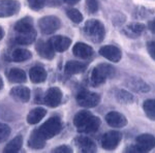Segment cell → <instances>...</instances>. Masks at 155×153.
I'll return each instance as SVG.
<instances>
[{
  "instance_id": "cell-6",
  "label": "cell",
  "mask_w": 155,
  "mask_h": 153,
  "mask_svg": "<svg viewBox=\"0 0 155 153\" xmlns=\"http://www.w3.org/2000/svg\"><path fill=\"white\" fill-rule=\"evenodd\" d=\"M77 101L83 108H87V109L95 108L101 102V95L95 92L83 90L77 95Z\"/></svg>"
},
{
  "instance_id": "cell-26",
  "label": "cell",
  "mask_w": 155,
  "mask_h": 153,
  "mask_svg": "<svg viewBox=\"0 0 155 153\" xmlns=\"http://www.w3.org/2000/svg\"><path fill=\"white\" fill-rule=\"evenodd\" d=\"M46 114H47V111L44 108H41V107L35 108V109H33L32 111H30V113L28 114V116H27V122L31 125L38 123L42 118L46 116Z\"/></svg>"
},
{
  "instance_id": "cell-14",
  "label": "cell",
  "mask_w": 155,
  "mask_h": 153,
  "mask_svg": "<svg viewBox=\"0 0 155 153\" xmlns=\"http://www.w3.org/2000/svg\"><path fill=\"white\" fill-rule=\"evenodd\" d=\"M76 145L79 147V149L82 152L86 153H93L96 152L97 148L96 144L94 143L93 140H91L88 137H85V135H81V137L76 138Z\"/></svg>"
},
{
  "instance_id": "cell-13",
  "label": "cell",
  "mask_w": 155,
  "mask_h": 153,
  "mask_svg": "<svg viewBox=\"0 0 155 153\" xmlns=\"http://www.w3.org/2000/svg\"><path fill=\"white\" fill-rule=\"evenodd\" d=\"M36 52L41 57L45 59L51 60L54 58L55 56V50L52 47L51 42H45V41H38L35 45Z\"/></svg>"
},
{
  "instance_id": "cell-40",
  "label": "cell",
  "mask_w": 155,
  "mask_h": 153,
  "mask_svg": "<svg viewBox=\"0 0 155 153\" xmlns=\"http://www.w3.org/2000/svg\"><path fill=\"white\" fill-rule=\"evenodd\" d=\"M152 24H153V25H154V26H155V20H154V22H153V23H152Z\"/></svg>"
},
{
  "instance_id": "cell-32",
  "label": "cell",
  "mask_w": 155,
  "mask_h": 153,
  "mask_svg": "<svg viewBox=\"0 0 155 153\" xmlns=\"http://www.w3.org/2000/svg\"><path fill=\"white\" fill-rule=\"evenodd\" d=\"M11 135V127L4 123H0V143L8 139Z\"/></svg>"
},
{
  "instance_id": "cell-34",
  "label": "cell",
  "mask_w": 155,
  "mask_h": 153,
  "mask_svg": "<svg viewBox=\"0 0 155 153\" xmlns=\"http://www.w3.org/2000/svg\"><path fill=\"white\" fill-rule=\"evenodd\" d=\"M86 6L88 12H91V14H96L99 8L97 0H86Z\"/></svg>"
},
{
  "instance_id": "cell-23",
  "label": "cell",
  "mask_w": 155,
  "mask_h": 153,
  "mask_svg": "<svg viewBox=\"0 0 155 153\" xmlns=\"http://www.w3.org/2000/svg\"><path fill=\"white\" fill-rule=\"evenodd\" d=\"M65 72L68 75H78L86 71L87 64L80 61H74V60H69L65 64Z\"/></svg>"
},
{
  "instance_id": "cell-3",
  "label": "cell",
  "mask_w": 155,
  "mask_h": 153,
  "mask_svg": "<svg viewBox=\"0 0 155 153\" xmlns=\"http://www.w3.org/2000/svg\"><path fill=\"white\" fill-rule=\"evenodd\" d=\"M84 32L93 42H101L106 36V28L101 21L96 19H91L85 23Z\"/></svg>"
},
{
  "instance_id": "cell-36",
  "label": "cell",
  "mask_w": 155,
  "mask_h": 153,
  "mask_svg": "<svg viewBox=\"0 0 155 153\" xmlns=\"http://www.w3.org/2000/svg\"><path fill=\"white\" fill-rule=\"evenodd\" d=\"M147 51L151 58L155 60V42H147Z\"/></svg>"
},
{
  "instance_id": "cell-1",
  "label": "cell",
  "mask_w": 155,
  "mask_h": 153,
  "mask_svg": "<svg viewBox=\"0 0 155 153\" xmlns=\"http://www.w3.org/2000/svg\"><path fill=\"white\" fill-rule=\"evenodd\" d=\"M101 121L98 117L92 115L87 110L78 112L74 117V125L79 132L91 134L101 127Z\"/></svg>"
},
{
  "instance_id": "cell-16",
  "label": "cell",
  "mask_w": 155,
  "mask_h": 153,
  "mask_svg": "<svg viewBox=\"0 0 155 153\" xmlns=\"http://www.w3.org/2000/svg\"><path fill=\"white\" fill-rule=\"evenodd\" d=\"M72 53L79 58L89 59L93 56V49L85 42H77L72 48Z\"/></svg>"
},
{
  "instance_id": "cell-2",
  "label": "cell",
  "mask_w": 155,
  "mask_h": 153,
  "mask_svg": "<svg viewBox=\"0 0 155 153\" xmlns=\"http://www.w3.org/2000/svg\"><path fill=\"white\" fill-rule=\"evenodd\" d=\"M116 75V69L114 66L106 63H101L96 65L90 75V84L93 87H98L107 81V79H111Z\"/></svg>"
},
{
  "instance_id": "cell-17",
  "label": "cell",
  "mask_w": 155,
  "mask_h": 153,
  "mask_svg": "<svg viewBox=\"0 0 155 153\" xmlns=\"http://www.w3.org/2000/svg\"><path fill=\"white\" fill-rule=\"evenodd\" d=\"M146 29V26L142 23H134L126 25L123 28V33L126 36L130 37V38H137V37L141 36L143 32Z\"/></svg>"
},
{
  "instance_id": "cell-35",
  "label": "cell",
  "mask_w": 155,
  "mask_h": 153,
  "mask_svg": "<svg viewBox=\"0 0 155 153\" xmlns=\"http://www.w3.org/2000/svg\"><path fill=\"white\" fill-rule=\"evenodd\" d=\"M53 152H58V153H71L72 149L67 145H61V146H58L57 148L53 149Z\"/></svg>"
},
{
  "instance_id": "cell-28",
  "label": "cell",
  "mask_w": 155,
  "mask_h": 153,
  "mask_svg": "<svg viewBox=\"0 0 155 153\" xmlns=\"http://www.w3.org/2000/svg\"><path fill=\"white\" fill-rule=\"evenodd\" d=\"M22 146H23V137L22 135H17L16 138L8 142L3 151L5 153H17L21 150Z\"/></svg>"
},
{
  "instance_id": "cell-24",
  "label": "cell",
  "mask_w": 155,
  "mask_h": 153,
  "mask_svg": "<svg viewBox=\"0 0 155 153\" xmlns=\"http://www.w3.org/2000/svg\"><path fill=\"white\" fill-rule=\"evenodd\" d=\"M6 77L8 79L9 82L12 83H24L26 82V74L23 69L21 68H17V67H14V68H11L6 74Z\"/></svg>"
},
{
  "instance_id": "cell-37",
  "label": "cell",
  "mask_w": 155,
  "mask_h": 153,
  "mask_svg": "<svg viewBox=\"0 0 155 153\" xmlns=\"http://www.w3.org/2000/svg\"><path fill=\"white\" fill-rule=\"evenodd\" d=\"M64 2H65L66 4H69V5H74V4H77L78 2L80 1V0H63Z\"/></svg>"
},
{
  "instance_id": "cell-11",
  "label": "cell",
  "mask_w": 155,
  "mask_h": 153,
  "mask_svg": "<svg viewBox=\"0 0 155 153\" xmlns=\"http://www.w3.org/2000/svg\"><path fill=\"white\" fill-rule=\"evenodd\" d=\"M106 121L110 126L114 127V128H122V127L126 126L127 123H128L127 118L123 114L116 111L107 113L106 115Z\"/></svg>"
},
{
  "instance_id": "cell-12",
  "label": "cell",
  "mask_w": 155,
  "mask_h": 153,
  "mask_svg": "<svg viewBox=\"0 0 155 153\" xmlns=\"http://www.w3.org/2000/svg\"><path fill=\"white\" fill-rule=\"evenodd\" d=\"M99 54L112 62H119L122 58V52L118 47L113 45L104 46L99 49Z\"/></svg>"
},
{
  "instance_id": "cell-5",
  "label": "cell",
  "mask_w": 155,
  "mask_h": 153,
  "mask_svg": "<svg viewBox=\"0 0 155 153\" xmlns=\"http://www.w3.org/2000/svg\"><path fill=\"white\" fill-rule=\"evenodd\" d=\"M37 129L46 140L52 139L62 130V121L58 116L51 117Z\"/></svg>"
},
{
  "instance_id": "cell-7",
  "label": "cell",
  "mask_w": 155,
  "mask_h": 153,
  "mask_svg": "<svg viewBox=\"0 0 155 153\" xmlns=\"http://www.w3.org/2000/svg\"><path fill=\"white\" fill-rule=\"evenodd\" d=\"M39 29L45 34H52L61 27V21L58 17L46 16L38 21Z\"/></svg>"
},
{
  "instance_id": "cell-31",
  "label": "cell",
  "mask_w": 155,
  "mask_h": 153,
  "mask_svg": "<svg viewBox=\"0 0 155 153\" xmlns=\"http://www.w3.org/2000/svg\"><path fill=\"white\" fill-rule=\"evenodd\" d=\"M67 17L71 20L74 23H81L83 21V15L76 8H71L66 12Z\"/></svg>"
},
{
  "instance_id": "cell-38",
  "label": "cell",
  "mask_w": 155,
  "mask_h": 153,
  "mask_svg": "<svg viewBox=\"0 0 155 153\" xmlns=\"http://www.w3.org/2000/svg\"><path fill=\"white\" fill-rule=\"evenodd\" d=\"M4 37V30L2 27H0V41Z\"/></svg>"
},
{
  "instance_id": "cell-9",
  "label": "cell",
  "mask_w": 155,
  "mask_h": 153,
  "mask_svg": "<svg viewBox=\"0 0 155 153\" xmlns=\"http://www.w3.org/2000/svg\"><path fill=\"white\" fill-rule=\"evenodd\" d=\"M20 2L17 0H0V18H8L20 11Z\"/></svg>"
},
{
  "instance_id": "cell-22",
  "label": "cell",
  "mask_w": 155,
  "mask_h": 153,
  "mask_svg": "<svg viewBox=\"0 0 155 153\" xmlns=\"http://www.w3.org/2000/svg\"><path fill=\"white\" fill-rule=\"evenodd\" d=\"M47 72L44 67L41 66H33L29 71V77L32 83L34 84H39L46 81L47 79Z\"/></svg>"
},
{
  "instance_id": "cell-25",
  "label": "cell",
  "mask_w": 155,
  "mask_h": 153,
  "mask_svg": "<svg viewBox=\"0 0 155 153\" xmlns=\"http://www.w3.org/2000/svg\"><path fill=\"white\" fill-rule=\"evenodd\" d=\"M14 29L17 33H19V32L31 31V30L34 29L33 20L30 18V17H25V18L19 20V21L17 22L16 25H15V27H14Z\"/></svg>"
},
{
  "instance_id": "cell-19",
  "label": "cell",
  "mask_w": 155,
  "mask_h": 153,
  "mask_svg": "<svg viewBox=\"0 0 155 153\" xmlns=\"http://www.w3.org/2000/svg\"><path fill=\"white\" fill-rule=\"evenodd\" d=\"M46 141L44 137L41 135L38 129H35L31 132L28 140V146L32 149H42L46 146Z\"/></svg>"
},
{
  "instance_id": "cell-15",
  "label": "cell",
  "mask_w": 155,
  "mask_h": 153,
  "mask_svg": "<svg viewBox=\"0 0 155 153\" xmlns=\"http://www.w3.org/2000/svg\"><path fill=\"white\" fill-rule=\"evenodd\" d=\"M50 42H51L52 47L54 48L55 52H59V53L65 52L71 45V39L69 37L63 35H56L52 37Z\"/></svg>"
},
{
  "instance_id": "cell-18",
  "label": "cell",
  "mask_w": 155,
  "mask_h": 153,
  "mask_svg": "<svg viewBox=\"0 0 155 153\" xmlns=\"http://www.w3.org/2000/svg\"><path fill=\"white\" fill-rule=\"evenodd\" d=\"M30 89L25 86H17L11 90V95L16 100L21 102H27L30 99Z\"/></svg>"
},
{
  "instance_id": "cell-29",
  "label": "cell",
  "mask_w": 155,
  "mask_h": 153,
  "mask_svg": "<svg viewBox=\"0 0 155 153\" xmlns=\"http://www.w3.org/2000/svg\"><path fill=\"white\" fill-rule=\"evenodd\" d=\"M115 97L118 100L120 104L123 105H130L134 101V95H132L130 92L126 91L124 89H119L115 92Z\"/></svg>"
},
{
  "instance_id": "cell-21",
  "label": "cell",
  "mask_w": 155,
  "mask_h": 153,
  "mask_svg": "<svg viewBox=\"0 0 155 153\" xmlns=\"http://www.w3.org/2000/svg\"><path fill=\"white\" fill-rule=\"evenodd\" d=\"M128 87L137 93H146L150 91V86L140 78H132L128 81Z\"/></svg>"
},
{
  "instance_id": "cell-27",
  "label": "cell",
  "mask_w": 155,
  "mask_h": 153,
  "mask_svg": "<svg viewBox=\"0 0 155 153\" xmlns=\"http://www.w3.org/2000/svg\"><path fill=\"white\" fill-rule=\"evenodd\" d=\"M32 57V53L27 49H22V48H17L12 51V59L15 62H23L30 59Z\"/></svg>"
},
{
  "instance_id": "cell-20",
  "label": "cell",
  "mask_w": 155,
  "mask_h": 153,
  "mask_svg": "<svg viewBox=\"0 0 155 153\" xmlns=\"http://www.w3.org/2000/svg\"><path fill=\"white\" fill-rule=\"evenodd\" d=\"M35 38H36V31L35 29H33L28 32H19V33H17L16 37H15V42L18 45L28 46V45L33 44Z\"/></svg>"
},
{
  "instance_id": "cell-30",
  "label": "cell",
  "mask_w": 155,
  "mask_h": 153,
  "mask_svg": "<svg viewBox=\"0 0 155 153\" xmlns=\"http://www.w3.org/2000/svg\"><path fill=\"white\" fill-rule=\"evenodd\" d=\"M143 109L146 116L155 121V99H147L143 104Z\"/></svg>"
},
{
  "instance_id": "cell-33",
  "label": "cell",
  "mask_w": 155,
  "mask_h": 153,
  "mask_svg": "<svg viewBox=\"0 0 155 153\" xmlns=\"http://www.w3.org/2000/svg\"><path fill=\"white\" fill-rule=\"evenodd\" d=\"M27 1H28L30 8L33 11H39L45 6L47 0H27Z\"/></svg>"
},
{
  "instance_id": "cell-4",
  "label": "cell",
  "mask_w": 155,
  "mask_h": 153,
  "mask_svg": "<svg viewBox=\"0 0 155 153\" xmlns=\"http://www.w3.org/2000/svg\"><path fill=\"white\" fill-rule=\"evenodd\" d=\"M155 147V137L150 134L140 135L136 138L134 145H129L124 150L125 152H148Z\"/></svg>"
},
{
  "instance_id": "cell-10",
  "label": "cell",
  "mask_w": 155,
  "mask_h": 153,
  "mask_svg": "<svg viewBox=\"0 0 155 153\" xmlns=\"http://www.w3.org/2000/svg\"><path fill=\"white\" fill-rule=\"evenodd\" d=\"M62 91L58 87H52L47 90L44 96V102L50 108H56L61 104L62 100Z\"/></svg>"
},
{
  "instance_id": "cell-8",
  "label": "cell",
  "mask_w": 155,
  "mask_h": 153,
  "mask_svg": "<svg viewBox=\"0 0 155 153\" xmlns=\"http://www.w3.org/2000/svg\"><path fill=\"white\" fill-rule=\"evenodd\" d=\"M122 135L118 130H111V131L106 132L101 138V147L106 150L112 151L116 149L119 143L121 142Z\"/></svg>"
},
{
  "instance_id": "cell-39",
  "label": "cell",
  "mask_w": 155,
  "mask_h": 153,
  "mask_svg": "<svg viewBox=\"0 0 155 153\" xmlns=\"http://www.w3.org/2000/svg\"><path fill=\"white\" fill-rule=\"evenodd\" d=\"M3 81H2V79H1V77H0V91H1L2 89H3Z\"/></svg>"
}]
</instances>
